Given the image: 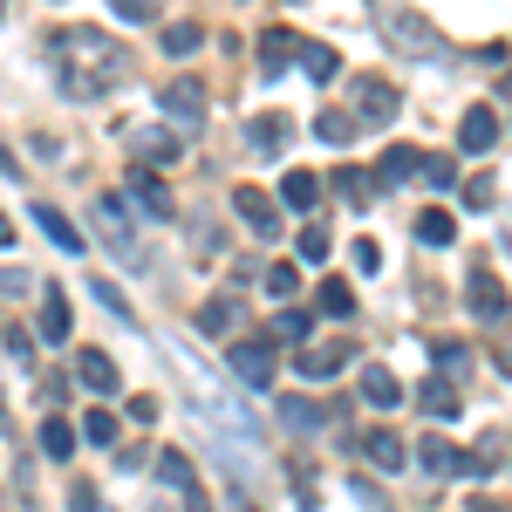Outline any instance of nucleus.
<instances>
[{"label":"nucleus","mask_w":512,"mask_h":512,"mask_svg":"<svg viewBox=\"0 0 512 512\" xmlns=\"http://www.w3.org/2000/svg\"><path fill=\"white\" fill-rule=\"evenodd\" d=\"M48 48H55V55H82V62H55V89L76 96V103H89V96H103L110 82H123V62H130L117 41H103L96 28H62Z\"/></svg>","instance_id":"f257e3e1"},{"label":"nucleus","mask_w":512,"mask_h":512,"mask_svg":"<svg viewBox=\"0 0 512 512\" xmlns=\"http://www.w3.org/2000/svg\"><path fill=\"white\" fill-rule=\"evenodd\" d=\"M96 233H103V246L117 253L123 267H144V239H137V226H130V205H123L117 192H96Z\"/></svg>","instance_id":"f03ea898"},{"label":"nucleus","mask_w":512,"mask_h":512,"mask_svg":"<svg viewBox=\"0 0 512 512\" xmlns=\"http://www.w3.org/2000/svg\"><path fill=\"white\" fill-rule=\"evenodd\" d=\"M376 28H383L403 55H424V62L437 55V28L417 14V7H376Z\"/></svg>","instance_id":"7ed1b4c3"},{"label":"nucleus","mask_w":512,"mask_h":512,"mask_svg":"<svg viewBox=\"0 0 512 512\" xmlns=\"http://www.w3.org/2000/svg\"><path fill=\"white\" fill-rule=\"evenodd\" d=\"M233 376L246 383V390H274V376H280V355H274V342H260V335H246V342H233Z\"/></svg>","instance_id":"20e7f679"},{"label":"nucleus","mask_w":512,"mask_h":512,"mask_svg":"<svg viewBox=\"0 0 512 512\" xmlns=\"http://www.w3.org/2000/svg\"><path fill=\"white\" fill-rule=\"evenodd\" d=\"M233 212H239V219H246L260 239H280V233H287V212H280V205L260 192V185H239V192H233Z\"/></svg>","instance_id":"39448f33"},{"label":"nucleus","mask_w":512,"mask_h":512,"mask_svg":"<svg viewBox=\"0 0 512 512\" xmlns=\"http://www.w3.org/2000/svg\"><path fill=\"white\" fill-rule=\"evenodd\" d=\"M158 117H171V123H198V117H205V82H192V76L164 82V89H158Z\"/></svg>","instance_id":"423d86ee"},{"label":"nucleus","mask_w":512,"mask_h":512,"mask_svg":"<svg viewBox=\"0 0 512 512\" xmlns=\"http://www.w3.org/2000/svg\"><path fill=\"white\" fill-rule=\"evenodd\" d=\"M349 342H301V355H294V369L308 376V383H321V376H335L342 362H349Z\"/></svg>","instance_id":"0eeeda50"},{"label":"nucleus","mask_w":512,"mask_h":512,"mask_svg":"<svg viewBox=\"0 0 512 512\" xmlns=\"http://www.w3.org/2000/svg\"><path fill=\"white\" fill-rule=\"evenodd\" d=\"M355 103H362V110H349L355 123H390L396 117V89H390V82H376V76L355 82Z\"/></svg>","instance_id":"6e6552de"},{"label":"nucleus","mask_w":512,"mask_h":512,"mask_svg":"<svg viewBox=\"0 0 512 512\" xmlns=\"http://www.w3.org/2000/svg\"><path fill=\"white\" fill-rule=\"evenodd\" d=\"M130 198H137V212H144L151 226H164V219L178 212V205H171V192H164V185L151 178V171H130Z\"/></svg>","instance_id":"1a4fd4ad"},{"label":"nucleus","mask_w":512,"mask_h":512,"mask_svg":"<svg viewBox=\"0 0 512 512\" xmlns=\"http://www.w3.org/2000/svg\"><path fill=\"white\" fill-rule=\"evenodd\" d=\"M274 205H280V212H315V205H321V178H315V171H287Z\"/></svg>","instance_id":"9d476101"},{"label":"nucleus","mask_w":512,"mask_h":512,"mask_svg":"<svg viewBox=\"0 0 512 512\" xmlns=\"http://www.w3.org/2000/svg\"><path fill=\"white\" fill-rule=\"evenodd\" d=\"M465 308H472V315H492V321H499V315H506V280L478 267L472 287H465Z\"/></svg>","instance_id":"9b49d317"},{"label":"nucleus","mask_w":512,"mask_h":512,"mask_svg":"<svg viewBox=\"0 0 512 512\" xmlns=\"http://www.w3.org/2000/svg\"><path fill=\"white\" fill-rule=\"evenodd\" d=\"M76 376H82V383H89V390H96V396H117V390H123L117 362H110V355H103V349H82V355H76Z\"/></svg>","instance_id":"f8f14e48"},{"label":"nucleus","mask_w":512,"mask_h":512,"mask_svg":"<svg viewBox=\"0 0 512 512\" xmlns=\"http://www.w3.org/2000/svg\"><path fill=\"white\" fill-rule=\"evenodd\" d=\"M458 144H465L472 158H485V151L499 144V110H465V123H458Z\"/></svg>","instance_id":"ddd939ff"},{"label":"nucleus","mask_w":512,"mask_h":512,"mask_svg":"<svg viewBox=\"0 0 512 512\" xmlns=\"http://www.w3.org/2000/svg\"><path fill=\"white\" fill-rule=\"evenodd\" d=\"M362 403H369V410H396V403H403V383H396L390 369H383V362H369V369H362Z\"/></svg>","instance_id":"4468645a"},{"label":"nucleus","mask_w":512,"mask_h":512,"mask_svg":"<svg viewBox=\"0 0 512 512\" xmlns=\"http://www.w3.org/2000/svg\"><path fill=\"white\" fill-rule=\"evenodd\" d=\"M417 403H424V417H431V424H451L465 396H458V383H444V376H424V390H417Z\"/></svg>","instance_id":"2eb2a0df"},{"label":"nucleus","mask_w":512,"mask_h":512,"mask_svg":"<svg viewBox=\"0 0 512 512\" xmlns=\"http://www.w3.org/2000/svg\"><path fill=\"white\" fill-rule=\"evenodd\" d=\"M287 55H301V35H294V28H267V35H260V76H280Z\"/></svg>","instance_id":"dca6fc26"},{"label":"nucleus","mask_w":512,"mask_h":512,"mask_svg":"<svg viewBox=\"0 0 512 512\" xmlns=\"http://www.w3.org/2000/svg\"><path fill=\"white\" fill-rule=\"evenodd\" d=\"M41 335H48V349L55 342H69V294L48 280V294H41Z\"/></svg>","instance_id":"f3484780"},{"label":"nucleus","mask_w":512,"mask_h":512,"mask_svg":"<svg viewBox=\"0 0 512 512\" xmlns=\"http://www.w3.org/2000/svg\"><path fill=\"white\" fill-rule=\"evenodd\" d=\"M35 226H41V233H48V239H55L62 253H82V246H89V239H82L76 226H69V219H62V212L48 205V198H35Z\"/></svg>","instance_id":"a211bd4d"},{"label":"nucleus","mask_w":512,"mask_h":512,"mask_svg":"<svg viewBox=\"0 0 512 512\" xmlns=\"http://www.w3.org/2000/svg\"><path fill=\"white\" fill-rule=\"evenodd\" d=\"M362 458H369L376 472H396L410 451H403V437H396V431H369V437H362Z\"/></svg>","instance_id":"6ab92c4d"},{"label":"nucleus","mask_w":512,"mask_h":512,"mask_svg":"<svg viewBox=\"0 0 512 512\" xmlns=\"http://www.w3.org/2000/svg\"><path fill=\"white\" fill-rule=\"evenodd\" d=\"M410 458H417V465H424V472H431V478H451V472H458V444H444V437H424V444H417V451H410Z\"/></svg>","instance_id":"aec40b11"},{"label":"nucleus","mask_w":512,"mask_h":512,"mask_svg":"<svg viewBox=\"0 0 512 512\" xmlns=\"http://www.w3.org/2000/svg\"><path fill=\"white\" fill-rule=\"evenodd\" d=\"M280 424H287V431H321V424H328V410L308 403V396H280Z\"/></svg>","instance_id":"412c9836"},{"label":"nucleus","mask_w":512,"mask_h":512,"mask_svg":"<svg viewBox=\"0 0 512 512\" xmlns=\"http://www.w3.org/2000/svg\"><path fill=\"white\" fill-rule=\"evenodd\" d=\"M301 69H308L315 82H335L342 76V55H335L328 41H301Z\"/></svg>","instance_id":"4be33fe9"},{"label":"nucleus","mask_w":512,"mask_h":512,"mask_svg":"<svg viewBox=\"0 0 512 512\" xmlns=\"http://www.w3.org/2000/svg\"><path fill=\"white\" fill-rule=\"evenodd\" d=\"M130 151H137L144 164H171V158H178V137H171V130H137Z\"/></svg>","instance_id":"5701e85b"},{"label":"nucleus","mask_w":512,"mask_h":512,"mask_svg":"<svg viewBox=\"0 0 512 512\" xmlns=\"http://www.w3.org/2000/svg\"><path fill=\"white\" fill-rule=\"evenodd\" d=\"M417 158H424V151L390 144V151H383V164H376V171H383V185H410V178H417Z\"/></svg>","instance_id":"b1692460"},{"label":"nucleus","mask_w":512,"mask_h":512,"mask_svg":"<svg viewBox=\"0 0 512 512\" xmlns=\"http://www.w3.org/2000/svg\"><path fill=\"white\" fill-rule=\"evenodd\" d=\"M41 451H48L55 465H69V458H76V431H69L62 417H41Z\"/></svg>","instance_id":"393cba45"},{"label":"nucleus","mask_w":512,"mask_h":512,"mask_svg":"<svg viewBox=\"0 0 512 512\" xmlns=\"http://www.w3.org/2000/svg\"><path fill=\"white\" fill-rule=\"evenodd\" d=\"M315 130H321V144H355V137H362V123H355L349 110H321Z\"/></svg>","instance_id":"a878e982"},{"label":"nucleus","mask_w":512,"mask_h":512,"mask_svg":"<svg viewBox=\"0 0 512 512\" xmlns=\"http://www.w3.org/2000/svg\"><path fill=\"white\" fill-rule=\"evenodd\" d=\"M417 239H424V246H451V239H458V219H451V212H417Z\"/></svg>","instance_id":"bb28decb"},{"label":"nucleus","mask_w":512,"mask_h":512,"mask_svg":"<svg viewBox=\"0 0 512 512\" xmlns=\"http://www.w3.org/2000/svg\"><path fill=\"white\" fill-rule=\"evenodd\" d=\"M158 478H164V485H178V492H198V472H192L185 451H158Z\"/></svg>","instance_id":"cd10ccee"},{"label":"nucleus","mask_w":512,"mask_h":512,"mask_svg":"<svg viewBox=\"0 0 512 512\" xmlns=\"http://www.w3.org/2000/svg\"><path fill=\"white\" fill-rule=\"evenodd\" d=\"M417 178H431V192H451V185H458V164L444 158V151H424V158H417Z\"/></svg>","instance_id":"c85d7f7f"},{"label":"nucleus","mask_w":512,"mask_h":512,"mask_svg":"<svg viewBox=\"0 0 512 512\" xmlns=\"http://www.w3.org/2000/svg\"><path fill=\"white\" fill-rule=\"evenodd\" d=\"M315 308H321V315H335V321H349V315H355V294H349V287H342V280H321Z\"/></svg>","instance_id":"c756f323"},{"label":"nucleus","mask_w":512,"mask_h":512,"mask_svg":"<svg viewBox=\"0 0 512 512\" xmlns=\"http://www.w3.org/2000/svg\"><path fill=\"white\" fill-rule=\"evenodd\" d=\"M431 362L444 369V383H458V376L472 369V355H465V342H431Z\"/></svg>","instance_id":"7c9ffc66"},{"label":"nucleus","mask_w":512,"mask_h":512,"mask_svg":"<svg viewBox=\"0 0 512 512\" xmlns=\"http://www.w3.org/2000/svg\"><path fill=\"white\" fill-rule=\"evenodd\" d=\"M233 321H239V301H205V308H198V328H205V335H226Z\"/></svg>","instance_id":"2f4dec72"},{"label":"nucleus","mask_w":512,"mask_h":512,"mask_svg":"<svg viewBox=\"0 0 512 512\" xmlns=\"http://www.w3.org/2000/svg\"><path fill=\"white\" fill-rule=\"evenodd\" d=\"M198 41H205V28H198V21H171V28H164V55H192Z\"/></svg>","instance_id":"473e14b6"},{"label":"nucleus","mask_w":512,"mask_h":512,"mask_svg":"<svg viewBox=\"0 0 512 512\" xmlns=\"http://www.w3.org/2000/svg\"><path fill=\"white\" fill-rule=\"evenodd\" d=\"M335 192H342V205H355V212H362V205H369V178H362L355 164H342V171H335Z\"/></svg>","instance_id":"72a5a7b5"},{"label":"nucleus","mask_w":512,"mask_h":512,"mask_svg":"<svg viewBox=\"0 0 512 512\" xmlns=\"http://www.w3.org/2000/svg\"><path fill=\"white\" fill-rule=\"evenodd\" d=\"M89 294H96V301H103V308H110L117 321H137V308L123 301V287H117V280H89Z\"/></svg>","instance_id":"f704fd0d"},{"label":"nucleus","mask_w":512,"mask_h":512,"mask_svg":"<svg viewBox=\"0 0 512 512\" xmlns=\"http://www.w3.org/2000/svg\"><path fill=\"white\" fill-rule=\"evenodd\" d=\"M82 437H89V444H117V417H110V410L96 403V410L82 417Z\"/></svg>","instance_id":"c9c22d12"},{"label":"nucleus","mask_w":512,"mask_h":512,"mask_svg":"<svg viewBox=\"0 0 512 512\" xmlns=\"http://www.w3.org/2000/svg\"><path fill=\"white\" fill-rule=\"evenodd\" d=\"M294 287H301V267H294V260H274V267H267V294H280V301H287Z\"/></svg>","instance_id":"e433bc0d"},{"label":"nucleus","mask_w":512,"mask_h":512,"mask_svg":"<svg viewBox=\"0 0 512 512\" xmlns=\"http://www.w3.org/2000/svg\"><path fill=\"white\" fill-rule=\"evenodd\" d=\"M328 253H335V233H328V226H308V233H301V260H328Z\"/></svg>","instance_id":"4c0bfd02"},{"label":"nucleus","mask_w":512,"mask_h":512,"mask_svg":"<svg viewBox=\"0 0 512 512\" xmlns=\"http://www.w3.org/2000/svg\"><path fill=\"white\" fill-rule=\"evenodd\" d=\"M246 137H253L260 151H280V144H287V123H280V117H260L253 130H246Z\"/></svg>","instance_id":"58836bf2"},{"label":"nucleus","mask_w":512,"mask_h":512,"mask_svg":"<svg viewBox=\"0 0 512 512\" xmlns=\"http://www.w3.org/2000/svg\"><path fill=\"white\" fill-rule=\"evenodd\" d=\"M274 335H280V342H308V315H301V308H287V315L274 321Z\"/></svg>","instance_id":"ea45409f"},{"label":"nucleus","mask_w":512,"mask_h":512,"mask_svg":"<svg viewBox=\"0 0 512 512\" xmlns=\"http://www.w3.org/2000/svg\"><path fill=\"white\" fill-rule=\"evenodd\" d=\"M465 205H472V212L499 205V185H492V178H472V185H465Z\"/></svg>","instance_id":"a19ab883"},{"label":"nucleus","mask_w":512,"mask_h":512,"mask_svg":"<svg viewBox=\"0 0 512 512\" xmlns=\"http://www.w3.org/2000/svg\"><path fill=\"white\" fill-rule=\"evenodd\" d=\"M151 14H158V7H151V0H117V21H130V28H144V21H151Z\"/></svg>","instance_id":"79ce46f5"},{"label":"nucleus","mask_w":512,"mask_h":512,"mask_svg":"<svg viewBox=\"0 0 512 512\" xmlns=\"http://www.w3.org/2000/svg\"><path fill=\"white\" fill-rule=\"evenodd\" d=\"M355 267L376 274V267H383V246H376V239H355Z\"/></svg>","instance_id":"37998d69"},{"label":"nucleus","mask_w":512,"mask_h":512,"mask_svg":"<svg viewBox=\"0 0 512 512\" xmlns=\"http://www.w3.org/2000/svg\"><path fill=\"white\" fill-rule=\"evenodd\" d=\"M0 335H7V355H14V362H28V355H35V342H28V328H0Z\"/></svg>","instance_id":"c03bdc74"},{"label":"nucleus","mask_w":512,"mask_h":512,"mask_svg":"<svg viewBox=\"0 0 512 512\" xmlns=\"http://www.w3.org/2000/svg\"><path fill=\"white\" fill-rule=\"evenodd\" d=\"M14 294H28V274L21 267H0V301H14Z\"/></svg>","instance_id":"a18cd8bd"},{"label":"nucleus","mask_w":512,"mask_h":512,"mask_svg":"<svg viewBox=\"0 0 512 512\" xmlns=\"http://www.w3.org/2000/svg\"><path fill=\"white\" fill-rule=\"evenodd\" d=\"M69 512H103V499H96V485H76V492H69Z\"/></svg>","instance_id":"49530a36"},{"label":"nucleus","mask_w":512,"mask_h":512,"mask_svg":"<svg viewBox=\"0 0 512 512\" xmlns=\"http://www.w3.org/2000/svg\"><path fill=\"white\" fill-rule=\"evenodd\" d=\"M355 499H362V506H369V512H390V499H383V492H376L369 478H355Z\"/></svg>","instance_id":"de8ad7c7"},{"label":"nucleus","mask_w":512,"mask_h":512,"mask_svg":"<svg viewBox=\"0 0 512 512\" xmlns=\"http://www.w3.org/2000/svg\"><path fill=\"white\" fill-rule=\"evenodd\" d=\"M130 417L137 424H158V396H130Z\"/></svg>","instance_id":"09e8293b"},{"label":"nucleus","mask_w":512,"mask_h":512,"mask_svg":"<svg viewBox=\"0 0 512 512\" xmlns=\"http://www.w3.org/2000/svg\"><path fill=\"white\" fill-rule=\"evenodd\" d=\"M185 512H212V506H205V492H185Z\"/></svg>","instance_id":"8fccbe9b"},{"label":"nucleus","mask_w":512,"mask_h":512,"mask_svg":"<svg viewBox=\"0 0 512 512\" xmlns=\"http://www.w3.org/2000/svg\"><path fill=\"white\" fill-rule=\"evenodd\" d=\"M0 246H14V219L7 212H0Z\"/></svg>","instance_id":"3c124183"},{"label":"nucleus","mask_w":512,"mask_h":512,"mask_svg":"<svg viewBox=\"0 0 512 512\" xmlns=\"http://www.w3.org/2000/svg\"><path fill=\"white\" fill-rule=\"evenodd\" d=\"M478 512H506V506H499V499H492V506H485V499H478Z\"/></svg>","instance_id":"603ef678"},{"label":"nucleus","mask_w":512,"mask_h":512,"mask_svg":"<svg viewBox=\"0 0 512 512\" xmlns=\"http://www.w3.org/2000/svg\"><path fill=\"white\" fill-rule=\"evenodd\" d=\"M239 512H253V506H239Z\"/></svg>","instance_id":"864d4df0"}]
</instances>
